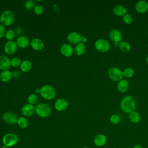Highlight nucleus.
<instances>
[{
  "label": "nucleus",
  "mask_w": 148,
  "mask_h": 148,
  "mask_svg": "<svg viewBox=\"0 0 148 148\" xmlns=\"http://www.w3.org/2000/svg\"><path fill=\"white\" fill-rule=\"evenodd\" d=\"M121 109L125 113H130L135 111L136 108V101L132 95H126L120 102Z\"/></svg>",
  "instance_id": "obj_1"
},
{
  "label": "nucleus",
  "mask_w": 148,
  "mask_h": 148,
  "mask_svg": "<svg viewBox=\"0 0 148 148\" xmlns=\"http://www.w3.org/2000/svg\"><path fill=\"white\" fill-rule=\"evenodd\" d=\"M1 24L3 26H9L12 25L15 20V14L10 10H4L0 16Z\"/></svg>",
  "instance_id": "obj_2"
},
{
  "label": "nucleus",
  "mask_w": 148,
  "mask_h": 148,
  "mask_svg": "<svg viewBox=\"0 0 148 148\" xmlns=\"http://www.w3.org/2000/svg\"><path fill=\"white\" fill-rule=\"evenodd\" d=\"M41 97L46 100H52L56 97V91L54 88L50 85L45 84L40 88V93Z\"/></svg>",
  "instance_id": "obj_3"
},
{
  "label": "nucleus",
  "mask_w": 148,
  "mask_h": 148,
  "mask_svg": "<svg viewBox=\"0 0 148 148\" xmlns=\"http://www.w3.org/2000/svg\"><path fill=\"white\" fill-rule=\"evenodd\" d=\"M35 113L40 117H47L51 114V109L47 104L40 103L35 106Z\"/></svg>",
  "instance_id": "obj_4"
},
{
  "label": "nucleus",
  "mask_w": 148,
  "mask_h": 148,
  "mask_svg": "<svg viewBox=\"0 0 148 148\" xmlns=\"http://www.w3.org/2000/svg\"><path fill=\"white\" fill-rule=\"evenodd\" d=\"M18 140V136L13 133H8L5 134L2 138V142L6 147H11L15 144Z\"/></svg>",
  "instance_id": "obj_5"
},
{
  "label": "nucleus",
  "mask_w": 148,
  "mask_h": 148,
  "mask_svg": "<svg viewBox=\"0 0 148 148\" xmlns=\"http://www.w3.org/2000/svg\"><path fill=\"white\" fill-rule=\"evenodd\" d=\"M108 75L109 78L114 82H119L122 80L123 77V71L116 66H113L109 68L108 71Z\"/></svg>",
  "instance_id": "obj_6"
},
{
  "label": "nucleus",
  "mask_w": 148,
  "mask_h": 148,
  "mask_svg": "<svg viewBox=\"0 0 148 148\" xmlns=\"http://www.w3.org/2000/svg\"><path fill=\"white\" fill-rule=\"evenodd\" d=\"M96 50L101 53H106L110 49V43L104 39H98L94 43Z\"/></svg>",
  "instance_id": "obj_7"
},
{
  "label": "nucleus",
  "mask_w": 148,
  "mask_h": 148,
  "mask_svg": "<svg viewBox=\"0 0 148 148\" xmlns=\"http://www.w3.org/2000/svg\"><path fill=\"white\" fill-rule=\"evenodd\" d=\"M2 119L4 122L7 124H14L17 123L18 118L14 113L12 112H6L3 114Z\"/></svg>",
  "instance_id": "obj_8"
},
{
  "label": "nucleus",
  "mask_w": 148,
  "mask_h": 148,
  "mask_svg": "<svg viewBox=\"0 0 148 148\" xmlns=\"http://www.w3.org/2000/svg\"><path fill=\"white\" fill-rule=\"evenodd\" d=\"M16 42L13 40L8 41L4 46V51L8 55H12L15 53L17 50Z\"/></svg>",
  "instance_id": "obj_9"
},
{
  "label": "nucleus",
  "mask_w": 148,
  "mask_h": 148,
  "mask_svg": "<svg viewBox=\"0 0 148 148\" xmlns=\"http://www.w3.org/2000/svg\"><path fill=\"white\" fill-rule=\"evenodd\" d=\"M60 50L61 54L65 57H69L72 56L74 53V49L73 47L71 45L67 43L62 45L60 47Z\"/></svg>",
  "instance_id": "obj_10"
},
{
  "label": "nucleus",
  "mask_w": 148,
  "mask_h": 148,
  "mask_svg": "<svg viewBox=\"0 0 148 148\" xmlns=\"http://www.w3.org/2000/svg\"><path fill=\"white\" fill-rule=\"evenodd\" d=\"M21 112L24 116L29 117L35 112V107L29 103L25 104L22 106Z\"/></svg>",
  "instance_id": "obj_11"
},
{
  "label": "nucleus",
  "mask_w": 148,
  "mask_h": 148,
  "mask_svg": "<svg viewBox=\"0 0 148 148\" xmlns=\"http://www.w3.org/2000/svg\"><path fill=\"white\" fill-rule=\"evenodd\" d=\"M68 106V101L64 98L57 99L54 103L55 109L60 112L64 111L67 109Z\"/></svg>",
  "instance_id": "obj_12"
},
{
  "label": "nucleus",
  "mask_w": 148,
  "mask_h": 148,
  "mask_svg": "<svg viewBox=\"0 0 148 148\" xmlns=\"http://www.w3.org/2000/svg\"><path fill=\"white\" fill-rule=\"evenodd\" d=\"M82 35L77 32H71L67 36L68 41L73 45H77L81 41Z\"/></svg>",
  "instance_id": "obj_13"
},
{
  "label": "nucleus",
  "mask_w": 148,
  "mask_h": 148,
  "mask_svg": "<svg viewBox=\"0 0 148 148\" xmlns=\"http://www.w3.org/2000/svg\"><path fill=\"white\" fill-rule=\"evenodd\" d=\"M30 41L29 38L24 35H20L19 36L16 40V44L18 47L21 49L27 48L29 46L30 44Z\"/></svg>",
  "instance_id": "obj_14"
},
{
  "label": "nucleus",
  "mask_w": 148,
  "mask_h": 148,
  "mask_svg": "<svg viewBox=\"0 0 148 148\" xmlns=\"http://www.w3.org/2000/svg\"><path fill=\"white\" fill-rule=\"evenodd\" d=\"M10 66V59L5 55H0V69L8 70Z\"/></svg>",
  "instance_id": "obj_15"
},
{
  "label": "nucleus",
  "mask_w": 148,
  "mask_h": 148,
  "mask_svg": "<svg viewBox=\"0 0 148 148\" xmlns=\"http://www.w3.org/2000/svg\"><path fill=\"white\" fill-rule=\"evenodd\" d=\"M109 38L114 43H119L122 39V34L120 31L117 29H112L109 33Z\"/></svg>",
  "instance_id": "obj_16"
},
{
  "label": "nucleus",
  "mask_w": 148,
  "mask_h": 148,
  "mask_svg": "<svg viewBox=\"0 0 148 148\" xmlns=\"http://www.w3.org/2000/svg\"><path fill=\"white\" fill-rule=\"evenodd\" d=\"M30 45L31 47L36 51L41 50L44 47V43L43 40L38 38L32 39L30 42Z\"/></svg>",
  "instance_id": "obj_17"
},
{
  "label": "nucleus",
  "mask_w": 148,
  "mask_h": 148,
  "mask_svg": "<svg viewBox=\"0 0 148 148\" xmlns=\"http://www.w3.org/2000/svg\"><path fill=\"white\" fill-rule=\"evenodd\" d=\"M135 9L139 13H144L148 10V2L145 0L137 2L135 5Z\"/></svg>",
  "instance_id": "obj_18"
},
{
  "label": "nucleus",
  "mask_w": 148,
  "mask_h": 148,
  "mask_svg": "<svg viewBox=\"0 0 148 148\" xmlns=\"http://www.w3.org/2000/svg\"><path fill=\"white\" fill-rule=\"evenodd\" d=\"M107 142L106 136L103 134H98L94 137V143L98 147H101L104 146Z\"/></svg>",
  "instance_id": "obj_19"
},
{
  "label": "nucleus",
  "mask_w": 148,
  "mask_h": 148,
  "mask_svg": "<svg viewBox=\"0 0 148 148\" xmlns=\"http://www.w3.org/2000/svg\"><path fill=\"white\" fill-rule=\"evenodd\" d=\"M32 64L28 60H23L21 62V65L20 66V68L21 71L23 72H28L30 71L32 69Z\"/></svg>",
  "instance_id": "obj_20"
},
{
  "label": "nucleus",
  "mask_w": 148,
  "mask_h": 148,
  "mask_svg": "<svg viewBox=\"0 0 148 148\" xmlns=\"http://www.w3.org/2000/svg\"><path fill=\"white\" fill-rule=\"evenodd\" d=\"M129 88V83L127 80L122 79L117 83V89L120 92H126Z\"/></svg>",
  "instance_id": "obj_21"
},
{
  "label": "nucleus",
  "mask_w": 148,
  "mask_h": 148,
  "mask_svg": "<svg viewBox=\"0 0 148 148\" xmlns=\"http://www.w3.org/2000/svg\"><path fill=\"white\" fill-rule=\"evenodd\" d=\"M113 13L117 16H123L127 13L126 8L123 5H117L113 9Z\"/></svg>",
  "instance_id": "obj_22"
},
{
  "label": "nucleus",
  "mask_w": 148,
  "mask_h": 148,
  "mask_svg": "<svg viewBox=\"0 0 148 148\" xmlns=\"http://www.w3.org/2000/svg\"><path fill=\"white\" fill-rule=\"evenodd\" d=\"M12 76V73L9 70L2 71L0 73V80L3 82H9Z\"/></svg>",
  "instance_id": "obj_23"
},
{
  "label": "nucleus",
  "mask_w": 148,
  "mask_h": 148,
  "mask_svg": "<svg viewBox=\"0 0 148 148\" xmlns=\"http://www.w3.org/2000/svg\"><path fill=\"white\" fill-rule=\"evenodd\" d=\"M86 50V45L84 43H79L74 47V53L77 56H82L83 55Z\"/></svg>",
  "instance_id": "obj_24"
},
{
  "label": "nucleus",
  "mask_w": 148,
  "mask_h": 148,
  "mask_svg": "<svg viewBox=\"0 0 148 148\" xmlns=\"http://www.w3.org/2000/svg\"><path fill=\"white\" fill-rule=\"evenodd\" d=\"M119 49L123 53H127L131 49L130 45L126 41H121L119 43Z\"/></svg>",
  "instance_id": "obj_25"
},
{
  "label": "nucleus",
  "mask_w": 148,
  "mask_h": 148,
  "mask_svg": "<svg viewBox=\"0 0 148 148\" xmlns=\"http://www.w3.org/2000/svg\"><path fill=\"white\" fill-rule=\"evenodd\" d=\"M129 119L131 122L134 123H138L140 120V116L138 112L133 111L130 113Z\"/></svg>",
  "instance_id": "obj_26"
},
{
  "label": "nucleus",
  "mask_w": 148,
  "mask_h": 148,
  "mask_svg": "<svg viewBox=\"0 0 148 148\" xmlns=\"http://www.w3.org/2000/svg\"><path fill=\"white\" fill-rule=\"evenodd\" d=\"M17 125L18 127L21 128H25L28 127V121L27 120V119L24 117H20L18 118L17 122Z\"/></svg>",
  "instance_id": "obj_27"
},
{
  "label": "nucleus",
  "mask_w": 148,
  "mask_h": 148,
  "mask_svg": "<svg viewBox=\"0 0 148 148\" xmlns=\"http://www.w3.org/2000/svg\"><path fill=\"white\" fill-rule=\"evenodd\" d=\"M134 70L132 68H130V67L125 68L123 71V76L127 77V78L131 77L134 75Z\"/></svg>",
  "instance_id": "obj_28"
},
{
  "label": "nucleus",
  "mask_w": 148,
  "mask_h": 148,
  "mask_svg": "<svg viewBox=\"0 0 148 148\" xmlns=\"http://www.w3.org/2000/svg\"><path fill=\"white\" fill-rule=\"evenodd\" d=\"M21 59L17 57H14L10 59V64L11 66L14 68H17L20 66L21 63Z\"/></svg>",
  "instance_id": "obj_29"
},
{
  "label": "nucleus",
  "mask_w": 148,
  "mask_h": 148,
  "mask_svg": "<svg viewBox=\"0 0 148 148\" xmlns=\"http://www.w3.org/2000/svg\"><path fill=\"white\" fill-rule=\"evenodd\" d=\"M16 31L12 29H8L7 31H6L5 33V38L7 40H8V41L9 40H12L16 36Z\"/></svg>",
  "instance_id": "obj_30"
},
{
  "label": "nucleus",
  "mask_w": 148,
  "mask_h": 148,
  "mask_svg": "<svg viewBox=\"0 0 148 148\" xmlns=\"http://www.w3.org/2000/svg\"><path fill=\"white\" fill-rule=\"evenodd\" d=\"M38 99V96L35 94H31L29 95L28 97V98H27L28 103L33 105H34V104H35L37 102Z\"/></svg>",
  "instance_id": "obj_31"
},
{
  "label": "nucleus",
  "mask_w": 148,
  "mask_h": 148,
  "mask_svg": "<svg viewBox=\"0 0 148 148\" xmlns=\"http://www.w3.org/2000/svg\"><path fill=\"white\" fill-rule=\"evenodd\" d=\"M110 121L113 124H117L120 121V117L117 114H113L110 117Z\"/></svg>",
  "instance_id": "obj_32"
},
{
  "label": "nucleus",
  "mask_w": 148,
  "mask_h": 148,
  "mask_svg": "<svg viewBox=\"0 0 148 148\" xmlns=\"http://www.w3.org/2000/svg\"><path fill=\"white\" fill-rule=\"evenodd\" d=\"M35 6V2L32 0L26 1L24 3V7L27 10H31L32 9H34Z\"/></svg>",
  "instance_id": "obj_33"
},
{
  "label": "nucleus",
  "mask_w": 148,
  "mask_h": 148,
  "mask_svg": "<svg viewBox=\"0 0 148 148\" xmlns=\"http://www.w3.org/2000/svg\"><path fill=\"white\" fill-rule=\"evenodd\" d=\"M34 11L36 14L40 15L43 13L44 8H43V6H42L41 5H35V6L34 9Z\"/></svg>",
  "instance_id": "obj_34"
},
{
  "label": "nucleus",
  "mask_w": 148,
  "mask_h": 148,
  "mask_svg": "<svg viewBox=\"0 0 148 148\" xmlns=\"http://www.w3.org/2000/svg\"><path fill=\"white\" fill-rule=\"evenodd\" d=\"M123 21L125 24H131L132 23V16L130 14L126 13L124 16H123Z\"/></svg>",
  "instance_id": "obj_35"
},
{
  "label": "nucleus",
  "mask_w": 148,
  "mask_h": 148,
  "mask_svg": "<svg viewBox=\"0 0 148 148\" xmlns=\"http://www.w3.org/2000/svg\"><path fill=\"white\" fill-rule=\"evenodd\" d=\"M6 29L5 26L2 24H0V39L3 38L5 35Z\"/></svg>",
  "instance_id": "obj_36"
},
{
  "label": "nucleus",
  "mask_w": 148,
  "mask_h": 148,
  "mask_svg": "<svg viewBox=\"0 0 148 148\" xmlns=\"http://www.w3.org/2000/svg\"><path fill=\"white\" fill-rule=\"evenodd\" d=\"M87 38H86L85 36H84V35H82L80 42H81V43H86V42H87Z\"/></svg>",
  "instance_id": "obj_37"
},
{
  "label": "nucleus",
  "mask_w": 148,
  "mask_h": 148,
  "mask_svg": "<svg viewBox=\"0 0 148 148\" xmlns=\"http://www.w3.org/2000/svg\"><path fill=\"white\" fill-rule=\"evenodd\" d=\"M12 75L14 77H16V78H17L18 77H19L20 76V73L18 72V71H14V72H13V73H12Z\"/></svg>",
  "instance_id": "obj_38"
},
{
  "label": "nucleus",
  "mask_w": 148,
  "mask_h": 148,
  "mask_svg": "<svg viewBox=\"0 0 148 148\" xmlns=\"http://www.w3.org/2000/svg\"><path fill=\"white\" fill-rule=\"evenodd\" d=\"M15 31H16V33L18 34H20L23 33V29L20 27L17 28Z\"/></svg>",
  "instance_id": "obj_39"
},
{
  "label": "nucleus",
  "mask_w": 148,
  "mask_h": 148,
  "mask_svg": "<svg viewBox=\"0 0 148 148\" xmlns=\"http://www.w3.org/2000/svg\"><path fill=\"white\" fill-rule=\"evenodd\" d=\"M133 148H143V147L140 145H136Z\"/></svg>",
  "instance_id": "obj_40"
},
{
  "label": "nucleus",
  "mask_w": 148,
  "mask_h": 148,
  "mask_svg": "<svg viewBox=\"0 0 148 148\" xmlns=\"http://www.w3.org/2000/svg\"><path fill=\"white\" fill-rule=\"evenodd\" d=\"M35 92H36V93H40V88H36V90H35Z\"/></svg>",
  "instance_id": "obj_41"
},
{
  "label": "nucleus",
  "mask_w": 148,
  "mask_h": 148,
  "mask_svg": "<svg viewBox=\"0 0 148 148\" xmlns=\"http://www.w3.org/2000/svg\"><path fill=\"white\" fill-rule=\"evenodd\" d=\"M146 62H147V64L148 65V56L146 57Z\"/></svg>",
  "instance_id": "obj_42"
},
{
  "label": "nucleus",
  "mask_w": 148,
  "mask_h": 148,
  "mask_svg": "<svg viewBox=\"0 0 148 148\" xmlns=\"http://www.w3.org/2000/svg\"><path fill=\"white\" fill-rule=\"evenodd\" d=\"M2 148H7V147H6L5 146H3L2 147Z\"/></svg>",
  "instance_id": "obj_43"
},
{
  "label": "nucleus",
  "mask_w": 148,
  "mask_h": 148,
  "mask_svg": "<svg viewBox=\"0 0 148 148\" xmlns=\"http://www.w3.org/2000/svg\"><path fill=\"white\" fill-rule=\"evenodd\" d=\"M83 148H88V147H83Z\"/></svg>",
  "instance_id": "obj_44"
},
{
  "label": "nucleus",
  "mask_w": 148,
  "mask_h": 148,
  "mask_svg": "<svg viewBox=\"0 0 148 148\" xmlns=\"http://www.w3.org/2000/svg\"><path fill=\"white\" fill-rule=\"evenodd\" d=\"M0 23H1V18H0Z\"/></svg>",
  "instance_id": "obj_45"
}]
</instances>
